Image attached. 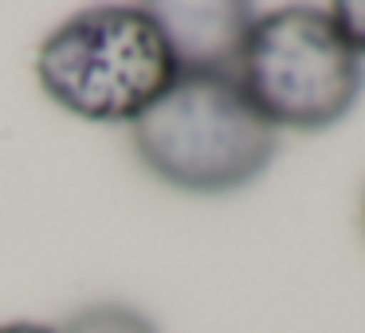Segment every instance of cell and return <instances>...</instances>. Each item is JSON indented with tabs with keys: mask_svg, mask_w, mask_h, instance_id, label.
<instances>
[{
	"mask_svg": "<svg viewBox=\"0 0 365 333\" xmlns=\"http://www.w3.org/2000/svg\"><path fill=\"white\" fill-rule=\"evenodd\" d=\"M330 20L341 32V40L365 59V0H341V4H330Z\"/></svg>",
	"mask_w": 365,
	"mask_h": 333,
	"instance_id": "cell-6",
	"label": "cell"
},
{
	"mask_svg": "<svg viewBox=\"0 0 365 333\" xmlns=\"http://www.w3.org/2000/svg\"><path fill=\"white\" fill-rule=\"evenodd\" d=\"M361 220H365V204H361Z\"/></svg>",
	"mask_w": 365,
	"mask_h": 333,
	"instance_id": "cell-8",
	"label": "cell"
},
{
	"mask_svg": "<svg viewBox=\"0 0 365 333\" xmlns=\"http://www.w3.org/2000/svg\"><path fill=\"white\" fill-rule=\"evenodd\" d=\"M236 83L275 130H326L354 110L365 63L326 9H275L252 20Z\"/></svg>",
	"mask_w": 365,
	"mask_h": 333,
	"instance_id": "cell-3",
	"label": "cell"
},
{
	"mask_svg": "<svg viewBox=\"0 0 365 333\" xmlns=\"http://www.w3.org/2000/svg\"><path fill=\"white\" fill-rule=\"evenodd\" d=\"M56 333H158V329L126 306H91L83 314H75L71 322H63Z\"/></svg>",
	"mask_w": 365,
	"mask_h": 333,
	"instance_id": "cell-5",
	"label": "cell"
},
{
	"mask_svg": "<svg viewBox=\"0 0 365 333\" xmlns=\"http://www.w3.org/2000/svg\"><path fill=\"white\" fill-rule=\"evenodd\" d=\"M0 333H56L51 325H40V322H4Z\"/></svg>",
	"mask_w": 365,
	"mask_h": 333,
	"instance_id": "cell-7",
	"label": "cell"
},
{
	"mask_svg": "<svg viewBox=\"0 0 365 333\" xmlns=\"http://www.w3.org/2000/svg\"><path fill=\"white\" fill-rule=\"evenodd\" d=\"M165 28L181 71L236 75V59L255 12L247 4H150Z\"/></svg>",
	"mask_w": 365,
	"mask_h": 333,
	"instance_id": "cell-4",
	"label": "cell"
},
{
	"mask_svg": "<svg viewBox=\"0 0 365 333\" xmlns=\"http://www.w3.org/2000/svg\"><path fill=\"white\" fill-rule=\"evenodd\" d=\"M134 153L158 181L181 192H232L275 161L279 130L252 106L236 75L181 71L130 126Z\"/></svg>",
	"mask_w": 365,
	"mask_h": 333,
	"instance_id": "cell-1",
	"label": "cell"
},
{
	"mask_svg": "<svg viewBox=\"0 0 365 333\" xmlns=\"http://www.w3.org/2000/svg\"><path fill=\"white\" fill-rule=\"evenodd\" d=\"M173 43L150 4H103L63 20L36 51V79L83 122L134 126L177 83Z\"/></svg>",
	"mask_w": 365,
	"mask_h": 333,
	"instance_id": "cell-2",
	"label": "cell"
}]
</instances>
